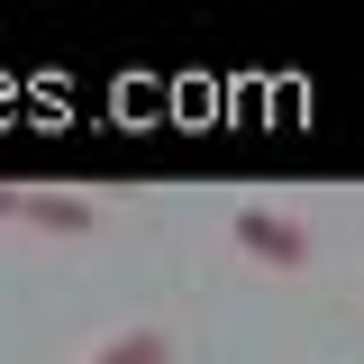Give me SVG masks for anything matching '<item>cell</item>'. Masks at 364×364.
I'll return each instance as SVG.
<instances>
[{
	"label": "cell",
	"mask_w": 364,
	"mask_h": 364,
	"mask_svg": "<svg viewBox=\"0 0 364 364\" xmlns=\"http://www.w3.org/2000/svg\"><path fill=\"white\" fill-rule=\"evenodd\" d=\"M237 246H246V255H255V264H310V228L301 219H282V210H264V200H246V210H237Z\"/></svg>",
	"instance_id": "1"
},
{
	"label": "cell",
	"mask_w": 364,
	"mask_h": 364,
	"mask_svg": "<svg viewBox=\"0 0 364 364\" xmlns=\"http://www.w3.org/2000/svg\"><path fill=\"white\" fill-rule=\"evenodd\" d=\"M173 355V337H155V328H128V337H109L91 364H164Z\"/></svg>",
	"instance_id": "3"
},
{
	"label": "cell",
	"mask_w": 364,
	"mask_h": 364,
	"mask_svg": "<svg viewBox=\"0 0 364 364\" xmlns=\"http://www.w3.org/2000/svg\"><path fill=\"white\" fill-rule=\"evenodd\" d=\"M18 219H28V228H46V237H82L100 210H91L82 191H18Z\"/></svg>",
	"instance_id": "2"
},
{
	"label": "cell",
	"mask_w": 364,
	"mask_h": 364,
	"mask_svg": "<svg viewBox=\"0 0 364 364\" xmlns=\"http://www.w3.org/2000/svg\"><path fill=\"white\" fill-rule=\"evenodd\" d=\"M0 219H18V191H0Z\"/></svg>",
	"instance_id": "4"
}]
</instances>
